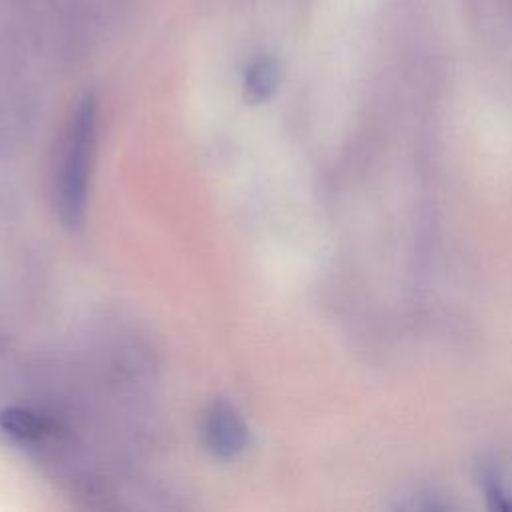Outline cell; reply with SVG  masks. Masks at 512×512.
I'll list each match as a JSON object with an SVG mask.
<instances>
[{
	"instance_id": "cell-2",
	"label": "cell",
	"mask_w": 512,
	"mask_h": 512,
	"mask_svg": "<svg viewBox=\"0 0 512 512\" xmlns=\"http://www.w3.org/2000/svg\"><path fill=\"white\" fill-rule=\"evenodd\" d=\"M200 434L206 450L224 462L240 458L250 446V428L242 412L228 400H212L200 424Z\"/></svg>"
},
{
	"instance_id": "cell-1",
	"label": "cell",
	"mask_w": 512,
	"mask_h": 512,
	"mask_svg": "<svg viewBox=\"0 0 512 512\" xmlns=\"http://www.w3.org/2000/svg\"><path fill=\"white\" fill-rule=\"evenodd\" d=\"M98 102L92 92L84 94L76 104L66 128L56 174V210L60 222L68 230H78L84 224L92 158L96 150Z\"/></svg>"
},
{
	"instance_id": "cell-5",
	"label": "cell",
	"mask_w": 512,
	"mask_h": 512,
	"mask_svg": "<svg viewBox=\"0 0 512 512\" xmlns=\"http://www.w3.org/2000/svg\"><path fill=\"white\" fill-rule=\"evenodd\" d=\"M282 80V66L274 56H258L254 58L242 78V92L248 104H262L270 100Z\"/></svg>"
},
{
	"instance_id": "cell-3",
	"label": "cell",
	"mask_w": 512,
	"mask_h": 512,
	"mask_svg": "<svg viewBox=\"0 0 512 512\" xmlns=\"http://www.w3.org/2000/svg\"><path fill=\"white\" fill-rule=\"evenodd\" d=\"M478 488L492 510L512 512V452H490L476 464Z\"/></svg>"
},
{
	"instance_id": "cell-4",
	"label": "cell",
	"mask_w": 512,
	"mask_h": 512,
	"mask_svg": "<svg viewBox=\"0 0 512 512\" xmlns=\"http://www.w3.org/2000/svg\"><path fill=\"white\" fill-rule=\"evenodd\" d=\"M56 428L54 420L28 408L6 406L0 410V434L16 444H38L54 436Z\"/></svg>"
}]
</instances>
